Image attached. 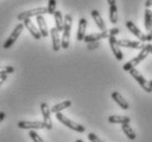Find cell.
<instances>
[{
  "mask_svg": "<svg viewBox=\"0 0 152 142\" xmlns=\"http://www.w3.org/2000/svg\"><path fill=\"white\" fill-rule=\"evenodd\" d=\"M150 46H151V44H145V45L140 50V53L138 54L136 58H132V60H130L129 62H127L125 65H124V67H122L124 71L129 72L130 69L136 68V66H137L138 64H140L141 62L143 61L149 54H150Z\"/></svg>",
  "mask_w": 152,
  "mask_h": 142,
  "instance_id": "cell-1",
  "label": "cell"
},
{
  "mask_svg": "<svg viewBox=\"0 0 152 142\" xmlns=\"http://www.w3.org/2000/svg\"><path fill=\"white\" fill-rule=\"evenodd\" d=\"M72 15H67L64 17V30L61 39V46L62 49H69V38H71V29H72Z\"/></svg>",
  "mask_w": 152,
  "mask_h": 142,
  "instance_id": "cell-2",
  "label": "cell"
},
{
  "mask_svg": "<svg viewBox=\"0 0 152 142\" xmlns=\"http://www.w3.org/2000/svg\"><path fill=\"white\" fill-rule=\"evenodd\" d=\"M56 115V119L60 121L61 123H63L65 127L69 128V129H72L73 131H76V132H80V133H83V132H85V127L84 126H82V125H80V123L77 122H74L73 120L69 119L66 116H64L62 112H57V114H55Z\"/></svg>",
  "mask_w": 152,
  "mask_h": 142,
  "instance_id": "cell-3",
  "label": "cell"
},
{
  "mask_svg": "<svg viewBox=\"0 0 152 142\" xmlns=\"http://www.w3.org/2000/svg\"><path fill=\"white\" fill-rule=\"evenodd\" d=\"M45 13H48V8L45 7H39L34 8V9H30L27 11L20 12L19 15H17V20L23 21L26 19H30L32 17H38V15H44Z\"/></svg>",
  "mask_w": 152,
  "mask_h": 142,
  "instance_id": "cell-4",
  "label": "cell"
},
{
  "mask_svg": "<svg viewBox=\"0 0 152 142\" xmlns=\"http://www.w3.org/2000/svg\"><path fill=\"white\" fill-rule=\"evenodd\" d=\"M23 28H24L23 23H18V24L15 25L13 31L11 32V34L9 35V38H8L7 40H6V42L4 43V49H6V50H7V49H10V47L15 44V42L18 40L20 34L22 33Z\"/></svg>",
  "mask_w": 152,
  "mask_h": 142,
  "instance_id": "cell-5",
  "label": "cell"
},
{
  "mask_svg": "<svg viewBox=\"0 0 152 142\" xmlns=\"http://www.w3.org/2000/svg\"><path fill=\"white\" fill-rule=\"evenodd\" d=\"M129 74L133 77V78H134V81L138 82V84L140 85V87L143 89L145 92H152V88L150 87V85H149V82L145 79V77H143V75H142V74H141L137 68L130 69Z\"/></svg>",
  "mask_w": 152,
  "mask_h": 142,
  "instance_id": "cell-6",
  "label": "cell"
},
{
  "mask_svg": "<svg viewBox=\"0 0 152 142\" xmlns=\"http://www.w3.org/2000/svg\"><path fill=\"white\" fill-rule=\"evenodd\" d=\"M40 108H41L42 117H43V123L45 125V129L51 130L53 128V123H52V119H51V109L46 103H42L40 105Z\"/></svg>",
  "mask_w": 152,
  "mask_h": 142,
  "instance_id": "cell-7",
  "label": "cell"
},
{
  "mask_svg": "<svg viewBox=\"0 0 152 142\" xmlns=\"http://www.w3.org/2000/svg\"><path fill=\"white\" fill-rule=\"evenodd\" d=\"M17 127L20 129H29V130H37V129H45V125L43 123V121H19Z\"/></svg>",
  "mask_w": 152,
  "mask_h": 142,
  "instance_id": "cell-8",
  "label": "cell"
},
{
  "mask_svg": "<svg viewBox=\"0 0 152 142\" xmlns=\"http://www.w3.org/2000/svg\"><path fill=\"white\" fill-rule=\"evenodd\" d=\"M126 27H127V29H128L136 38L139 39L140 42L143 43L147 41V34L143 33V32H142V31H141L140 29L132 22V21H127V22H126Z\"/></svg>",
  "mask_w": 152,
  "mask_h": 142,
  "instance_id": "cell-9",
  "label": "cell"
},
{
  "mask_svg": "<svg viewBox=\"0 0 152 142\" xmlns=\"http://www.w3.org/2000/svg\"><path fill=\"white\" fill-rule=\"evenodd\" d=\"M108 42H109V46H110L111 51L114 53L115 58L117 61H122L124 60V54H122L121 50H120V46L117 44V39L116 36H108Z\"/></svg>",
  "mask_w": 152,
  "mask_h": 142,
  "instance_id": "cell-10",
  "label": "cell"
},
{
  "mask_svg": "<svg viewBox=\"0 0 152 142\" xmlns=\"http://www.w3.org/2000/svg\"><path fill=\"white\" fill-rule=\"evenodd\" d=\"M117 44L122 47H128V49H134V50H141L145 44L140 41H131V40H117Z\"/></svg>",
  "mask_w": 152,
  "mask_h": 142,
  "instance_id": "cell-11",
  "label": "cell"
},
{
  "mask_svg": "<svg viewBox=\"0 0 152 142\" xmlns=\"http://www.w3.org/2000/svg\"><path fill=\"white\" fill-rule=\"evenodd\" d=\"M51 38H52V49L54 52H58L61 50V36H60V31L54 27L51 29Z\"/></svg>",
  "mask_w": 152,
  "mask_h": 142,
  "instance_id": "cell-12",
  "label": "cell"
},
{
  "mask_svg": "<svg viewBox=\"0 0 152 142\" xmlns=\"http://www.w3.org/2000/svg\"><path fill=\"white\" fill-rule=\"evenodd\" d=\"M109 36V33L108 31H100L98 33H91V34L85 35L84 38V41L86 43H91V42H97V41H100L102 39H108Z\"/></svg>",
  "mask_w": 152,
  "mask_h": 142,
  "instance_id": "cell-13",
  "label": "cell"
},
{
  "mask_svg": "<svg viewBox=\"0 0 152 142\" xmlns=\"http://www.w3.org/2000/svg\"><path fill=\"white\" fill-rule=\"evenodd\" d=\"M86 28H87V20L85 18H80V21H78L77 34H76L77 41H84V38L86 35Z\"/></svg>",
  "mask_w": 152,
  "mask_h": 142,
  "instance_id": "cell-14",
  "label": "cell"
},
{
  "mask_svg": "<svg viewBox=\"0 0 152 142\" xmlns=\"http://www.w3.org/2000/svg\"><path fill=\"white\" fill-rule=\"evenodd\" d=\"M111 98L114 99V101L117 103V105L121 108V109H124V110H128V109H129V104H128V101L122 97V95L120 94V92H111Z\"/></svg>",
  "mask_w": 152,
  "mask_h": 142,
  "instance_id": "cell-15",
  "label": "cell"
},
{
  "mask_svg": "<svg viewBox=\"0 0 152 142\" xmlns=\"http://www.w3.org/2000/svg\"><path fill=\"white\" fill-rule=\"evenodd\" d=\"M23 25H24V27L29 30L30 34L32 35L35 40H40V39L42 38L41 34H40V31H39V29H37V28H35V25L33 24V22H32L30 19L23 20Z\"/></svg>",
  "mask_w": 152,
  "mask_h": 142,
  "instance_id": "cell-16",
  "label": "cell"
},
{
  "mask_svg": "<svg viewBox=\"0 0 152 142\" xmlns=\"http://www.w3.org/2000/svg\"><path fill=\"white\" fill-rule=\"evenodd\" d=\"M91 18L94 19V21H95L96 25L99 28V30L100 31H106L107 30L106 23H105V21L103 20V18H102V15H100V13H99L98 10H96V9L91 10Z\"/></svg>",
  "mask_w": 152,
  "mask_h": 142,
  "instance_id": "cell-17",
  "label": "cell"
},
{
  "mask_svg": "<svg viewBox=\"0 0 152 142\" xmlns=\"http://www.w3.org/2000/svg\"><path fill=\"white\" fill-rule=\"evenodd\" d=\"M35 18H37V22H38L39 25L40 34L43 38H46L49 35V31H48V23H46L45 19H44V15H38Z\"/></svg>",
  "mask_w": 152,
  "mask_h": 142,
  "instance_id": "cell-18",
  "label": "cell"
},
{
  "mask_svg": "<svg viewBox=\"0 0 152 142\" xmlns=\"http://www.w3.org/2000/svg\"><path fill=\"white\" fill-rule=\"evenodd\" d=\"M108 122L109 123H119V125H124V123H130V118L127 116H109L108 117Z\"/></svg>",
  "mask_w": 152,
  "mask_h": 142,
  "instance_id": "cell-19",
  "label": "cell"
},
{
  "mask_svg": "<svg viewBox=\"0 0 152 142\" xmlns=\"http://www.w3.org/2000/svg\"><path fill=\"white\" fill-rule=\"evenodd\" d=\"M54 21H55V28L60 32H63L64 30V18H63V15H62L61 11H55L54 13Z\"/></svg>",
  "mask_w": 152,
  "mask_h": 142,
  "instance_id": "cell-20",
  "label": "cell"
},
{
  "mask_svg": "<svg viewBox=\"0 0 152 142\" xmlns=\"http://www.w3.org/2000/svg\"><path fill=\"white\" fill-rule=\"evenodd\" d=\"M71 106H72V101L71 100H64V101H62L60 104L54 105L53 107L51 108V112L57 114V112H61L62 110H64L66 108H69Z\"/></svg>",
  "mask_w": 152,
  "mask_h": 142,
  "instance_id": "cell-21",
  "label": "cell"
},
{
  "mask_svg": "<svg viewBox=\"0 0 152 142\" xmlns=\"http://www.w3.org/2000/svg\"><path fill=\"white\" fill-rule=\"evenodd\" d=\"M121 129L124 131V133L126 135V137L129 139V140H131V141L136 140L137 135H136V132L133 131V129L131 128V126H130L129 123H124V125H121Z\"/></svg>",
  "mask_w": 152,
  "mask_h": 142,
  "instance_id": "cell-22",
  "label": "cell"
},
{
  "mask_svg": "<svg viewBox=\"0 0 152 142\" xmlns=\"http://www.w3.org/2000/svg\"><path fill=\"white\" fill-rule=\"evenodd\" d=\"M145 28L148 32L152 30V11L148 8L145 11Z\"/></svg>",
  "mask_w": 152,
  "mask_h": 142,
  "instance_id": "cell-23",
  "label": "cell"
},
{
  "mask_svg": "<svg viewBox=\"0 0 152 142\" xmlns=\"http://www.w3.org/2000/svg\"><path fill=\"white\" fill-rule=\"evenodd\" d=\"M109 20L113 24H116L118 21V8L117 4L109 6Z\"/></svg>",
  "mask_w": 152,
  "mask_h": 142,
  "instance_id": "cell-24",
  "label": "cell"
},
{
  "mask_svg": "<svg viewBox=\"0 0 152 142\" xmlns=\"http://www.w3.org/2000/svg\"><path fill=\"white\" fill-rule=\"evenodd\" d=\"M56 11V0H49L48 4V13L51 15H54Z\"/></svg>",
  "mask_w": 152,
  "mask_h": 142,
  "instance_id": "cell-25",
  "label": "cell"
},
{
  "mask_svg": "<svg viewBox=\"0 0 152 142\" xmlns=\"http://www.w3.org/2000/svg\"><path fill=\"white\" fill-rule=\"evenodd\" d=\"M13 72H15L13 66H0V75H8V74H12Z\"/></svg>",
  "mask_w": 152,
  "mask_h": 142,
  "instance_id": "cell-26",
  "label": "cell"
},
{
  "mask_svg": "<svg viewBox=\"0 0 152 142\" xmlns=\"http://www.w3.org/2000/svg\"><path fill=\"white\" fill-rule=\"evenodd\" d=\"M29 135H30V138L32 139V141L33 142H44V140L40 137L38 132H35L34 130H30L29 132Z\"/></svg>",
  "mask_w": 152,
  "mask_h": 142,
  "instance_id": "cell-27",
  "label": "cell"
},
{
  "mask_svg": "<svg viewBox=\"0 0 152 142\" xmlns=\"http://www.w3.org/2000/svg\"><path fill=\"white\" fill-rule=\"evenodd\" d=\"M87 138L91 142H104L102 139H99V137H97V135H96L95 133H93V132H89V133H88Z\"/></svg>",
  "mask_w": 152,
  "mask_h": 142,
  "instance_id": "cell-28",
  "label": "cell"
},
{
  "mask_svg": "<svg viewBox=\"0 0 152 142\" xmlns=\"http://www.w3.org/2000/svg\"><path fill=\"white\" fill-rule=\"evenodd\" d=\"M100 45H102V43H100V41H97V42L87 43L88 50H94V49H97V47H99Z\"/></svg>",
  "mask_w": 152,
  "mask_h": 142,
  "instance_id": "cell-29",
  "label": "cell"
},
{
  "mask_svg": "<svg viewBox=\"0 0 152 142\" xmlns=\"http://www.w3.org/2000/svg\"><path fill=\"white\" fill-rule=\"evenodd\" d=\"M108 33H109V35H111V36H116V35L119 33V29H118V28H113V29H110V30L108 31Z\"/></svg>",
  "mask_w": 152,
  "mask_h": 142,
  "instance_id": "cell-30",
  "label": "cell"
},
{
  "mask_svg": "<svg viewBox=\"0 0 152 142\" xmlns=\"http://www.w3.org/2000/svg\"><path fill=\"white\" fill-rule=\"evenodd\" d=\"M7 79V75H0V86L4 84V82Z\"/></svg>",
  "mask_w": 152,
  "mask_h": 142,
  "instance_id": "cell-31",
  "label": "cell"
},
{
  "mask_svg": "<svg viewBox=\"0 0 152 142\" xmlns=\"http://www.w3.org/2000/svg\"><path fill=\"white\" fill-rule=\"evenodd\" d=\"M147 41H149V42H150V41H152V30L147 33Z\"/></svg>",
  "mask_w": 152,
  "mask_h": 142,
  "instance_id": "cell-32",
  "label": "cell"
},
{
  "mask_svg": "<svg viewBox=\"0 0 152 142\" xmlns=\"http://www.w3.org/2000/svg\"><path fill=\"white\" fill-rule=\"evenodd\" d=\"M145 8H150V7H152V0H147L145 1Z\"/></svg>",
  "mask_w": 152,
  "mask_h": 142,
  "instance_id": "cell-33",
  "label": "cell"
},
{
  "mask_svg": "<svg viewBox=\"0 0 152 142\" xmlns=\"http://www.w3.org/2000/svg\"><path fill=\"white\" fill-rule=\"evenodd\" d=\"M4 118H6V114L4 111H0V122H2Z\"/></svg>",
  "mask_w": 152,
  "mask_h": 142,
  "instance_id": "cell-34",
  "label": "cell"
},
{
  "mask_svg": "<svg viewBox=\"0 0 152 142\" xmlns=\"http://www.w3.org/2000/svg\"><path fill=\"white\" fill-rule=\"evenodd\" d=\"M107 2L109 6H114V4H116V0H107Z\"/></svg>",
  "mask_w": 152,
  "mask_h": 142,
  "instance_id": "cell-35",
  "label": "cell"
},
{
  "mask_svg": "<svg viewBox=\"0 0 152 142\" xmlns=\"http://www.w3.org/2000/svg\"><path fill=\"white\" fill-rule=\"evenodd\" d=\"M75 142H84V141L82 140V139H77V140H76Z\"/></svg>",
  "mask_w": 152,
  "mask_h": 142,
  "instance_id": "cell-36",
  "label": "cell"
},
{
  "mask_svg": "<svg viewBox=\"0 0 152 142\" xmlns=\"http://www.w3.org/2000/svg\"><path fill=\"white\" fill-rule=\"evenodd\" d=\"M149 85H150V87H151V88H152V81L149 82Z\"/></svg>",
  "mask_w": 152,
  "mask_h": 142,
  "instance_id": "cell-37",
  "label": "cell"
},
{
  "mask_svg": "<svg viewBox=\"0 0 152 142\" xmlns=\"http://www.w3.org/2000/svg\"><path fill=\"white\" fill-rule=\"evenodd\" d=\"M150 53H151V54H152V45H151V46H150Z\"/></svg>",
  "mask_w": 152,
  "mask_h": 142,
  "instance_id": "cell-38",
  "label": "cell"
}]
</instances>
